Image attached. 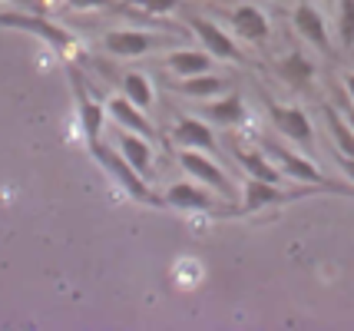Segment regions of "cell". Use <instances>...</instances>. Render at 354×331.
<instances>
[{
	"label": "cell",
	"mask_w": 354,
	"mask_h": 331,
	"mask_svg": "<svg viewBox=\"0 0 354 331\" xmlns=\"http://www.w3.org/2000/svg\"><path fill=\"white\" fill-rule=\"evenodd\" d=\"M90 153H93V159L106 169L120 186H123L136 202H142V205H153V209H162L166 205V196H156L153 189H149V182H146V176L139 173L136 166L129 162V159L120 153V149H113V146H103V140L100 142H93L90 146Z\"/></svg>",
	"instance_id": "obj_1"
},
{
	"label": "cell",
	"mask_w": 354,
	"mask_h": 331,
	"mask_svg": "<svg viewBox=\"0 0 354 331\" xmlns=\"http://www.w3.org/2000/svg\"><path fill=\"white\" fill-rule=\"evenodd\" d=\"M262 149L275 159V166L288 176L292 182L318 186V189H324V192H344V196H351V199H354V189H348L344 182H331V179H324L322 169H318L315 162H308L305 156H298V153H292V149H285V146H278V142H272V140H265Z\"/></svg>",
	"instance_id": "obj_2"
},
{
	"label": "cell",
	"mask_w": 354,
	"mask_h": 331,
	"mask_svg": "<svg viewBox=\"0 0 354 331\" xmlns=\"http://www.w3.org/2000/svg\"><path fill=\"white\" fill-rule=\"evenodd\" d=\"M166 205L172 209H183V212H205V216H218V219H225V216H235V209L239 205H232V199L225 196H218L216 189H209V186H196V182H176L166 189Z\"/></svg>",
	"instance_id": "obj_3"
},
{
	"label": "cell",
	"mask_w": 354,
	"mask_h": 331,
	"mask_svg": "<svg viewBox=\"0 0 354 331\" xmlns=\"http://www.w3.org/2000/svg\"><path fill=\"white\" fill-rule=\"evenodd\" d=\"M0 27H7V30H24V33H33V37H40L44 44L57 50V53H70V50H77V37L70 30H63L60 23H53V20H46L40 10H7V14H0Z\"/></svg>",
	"instance_id": "obj_4"
},
{
	"label": "cell",
	"mask_w": 354,
	"mask_h": 331,
	"mask_svg": "<svg viewBox=\"0 0 354 331\" xmlns=\"http://www.w3.org/2000/svg\"><path fill=\"white\" fill-rule=\"evenodd\" d=\"M311 192H324L318 186H292V189H285V186H275V182H262V179H252L248 176L245 182V202L235 209V216H248V212H259V209H272V205H285V202H298V199H308Z\"/></svg>",
	"instance_id": "obj_5"
},
{
	"label": "cell",
	"mask_w": 354,
	"mask_h": 331,
	"mask_svg": "<svg viewBox=\"0 0 354 331\" xmlns=\"http://www.w3.org/2000/svg\"><path fill=\"white\" fill-rule=\"evenodd\" d=\"M179 162H183V169L196 182H202V186H209V189H216L218 196H225V199H239V189H235V182L229 179V173L218 166V162H212V159L205 156L202 149H179Z\"/></svg>",
	"instance_id": "obj_6"
},
{
	"label": "cell",
	"mask_w": 354,
	"mask_h": 331,
	"mask_svg": "<svg viewBox=\"0 0 354 331\" xmlns=\"http://www.w3.org/2000/svg\"><path fill=\"white\" fill-rule=\"evenodd\" d=\"M176 37L166 33H149V30H109L103 37V50L113 57H142V53H153V50L172 47Z\"/></svg>",
	"instance_id": "obj_7"
},
{
	"label": "cell",
	"mask_w": 354,
	"mask_h": 331,
	"mask_svg": "<svg viewBox=\"0 0 354 331\" xmlns=\"http://www.w3.org/2000/svg\"><path fill=\"white\" fill-rule=\"evenodd\" d=\"M70 83H73V93H77V110H80V126L86 136V146L103 140V126H106V103H100L93 90L83 83L77 70L70 66Z\"/></svg>",
	"instance_id": "obj_8"
},
{
	"label": "cell",
	"mask_w": 354,
	"mask_h": 331,
	"mask_svg": "<svg viewBox=\"0 0 354 331\" xmlns=\"http://www.w3.org/2000/svg\"><path fill=\"white\" fill-rule=\"evenodd\" d=\"M189 27L196 33V40L202 44V50H209L216 60H232V64H242V60H245L242 50H239V44H235L218 23L205 20V17H189Z\"/></svg>",
	"instance_id": "obj_9"
},
{
	"label": "cell",
	"mask_w": 354,
	"mask_h": 331,
	"mask_svg": "<svg viewBox=\"0 0 354 331\" xmlns=\"http://www.w3.org/2000/svg\"><path fill=\"white\" fill-rule=\"evenodd\" d=\"M106 110H109V120H113L120 129L139 133V136H146V140H156V136H159V129L149 123V116L142 113V106H136L129 96H116V100H109Z\"/></svg>",
	"instance_id": "obj_10"
},
{
	"label": "cell",
	"mask_w": 354,
	"mask_h": 331,
	"mask_svg": "<svg viewBox=\"0 0 354 331\" xmlns=\"http://www.w3.org/2000/svg\"><path fill=\"white\" fill-rule=\"evenodd\" d=\"M268 116H272V123L281 136H288L292 142H301V146H308L315 140V133H311V120L305 113L298 110V106H281V103H268Z\"/></svg>",
	"instance_id": "obj_11"
},
{
	"label": "cell",
	"mask_w": 354,
	"mask_h": 331,
	"mask_svg": "<svg viewBox=\"0 0 354 331\" xmlns=\"http://www.w3.org/2000/svg\"><path fill=\"white\" fill-rule=\"evenodd\" d=\"M229 23H232V30L239 33L242 40H248V44H265V40H268V17H265L259 7H252V3L232 7Z\"/></svg>",
	"instance_id": "obj_12"
},
{
	"label": "cell",
	"mask_w": 354,
	"mask_h": 331,
	"mask_svg": "<svg viewBox=\"0 0 354 331\" xmlns=\"http://www.w3.org/2000/svg\"><path fill=\"white\" fill-rule=\"evenodd\" d=\"M295 27H298V33L308 40V44H315V47L322 50L324 57H331L335 53V47H331V37H328V27H324V17L311 7V3H298L295 7Z\"/></svg>",
	"instance_id": "obj_13"
},
{
	"label": "cell",
	"mask_w": 354,
	"mask_h": 331,
	"mask_svg": "<svg viewBox=\"0 0 354 331\" xmlns=\"http://www.w3.org/2000/svg\"><path fill=\"white\" fill-rule=\"evenodd\" d=\"M212 53L209 50H189V47H176L169 50L166 57H162V66L176 73V77H196V73H209V66H212Z\"/></svg>",
	"instance_id": "obj_14"
},
{
	"label": "cell",
	"mask_w": 354,
	"mask_h": 331,
	"mask_svg": "<svg viewBox=\"0 0 354 331\" xmlns=\"http://www.w3.org/2000/svg\"><path fill=\"white\" fill-rule=\"evenodd\" d=\"M172 142L176 146H185V149H202V153H218V142L212 136V129L205 126L202 120H192V116H183L176 126H172Z\"/></svg>",
	"instance_id": "obj_15"
},
{
	"label": "cell",
	"mask_w": 354,
	"mask_h": 331,
	"mask_svg": "<svg viewBox=\"0 0 354 331\" xmlns=\"http://www.w3.org/2000/svg\"><path fill=\"white\" fill-rule=\"evenodd\" d=\"M149 142L153 140H146V136H139V133H129V129H123L120 140H116V149H120L146 179L153 176L149 173V169H153V146H149Z\"/></svg>",
	"instance_id": "obj_16"
},
{
	"label": "cell",
	"mask_w": 354,
	"mask_h": 331,
	"mask_svg": "<svg viewBox=\"0 0 354 331\" xmlns=\"http://www.w3.org/2000/svg\"><path fill=\"white\" fill-rule=\"evenodd\" d=\"M235 159L242 162V169H245L252 179H262V182H275V186H285V179H288V176L281 173L275 162L268 159V153H265V149H259V153H235Z\"/></svg>",
	"instance_id": "obj_17"
},
{
	"label": "cell",
	"mask_w": 354,
	"mask_h": 331,
	"mask_svg": "<svg viewBox=\"0 0 354 331\" xmlns=\"http://www.w3.org/2000/svg\"><path fill=\"white\" fill-rule=\"evenodd\" d=\"M202 113H205V120H212L218 126H239L245 120V100L239 93H229L222 100H212Z\"/></svg>",
	"instance_id": "obj_18"
},
{
	"label": "cell",
	"mask_w": 354,
	"mask_h": 331,
	"mask_svg": "<svg viewBox=\"0 0 354 331\" xmlns=\"http://www.w3.org/2000/svg\"><path fill=\"white\" fill-rule=\"evenodd\" d=\"M229 83L216 73H196V77H183L172 90L179 96H189V100H209L212 93H222Z\"/></svg>",
	"instance_id": "obj_19"
},
{
	"label": "cell",
	"mask_w": 354,
	"mask_h": 331,
	"mask_svg": "<svg viewBox=\"0 0 354 331\" xmlns=\"http://www.w3.org/2000/svg\"><path fill=\"white\" fill-rule=\"evenodd\" d=\"M275 70H278V77L285 79V83H292V86H308L311 77H315L311 60H305L301 53H288V57H281Z\"/></svg>",
	"instance_id": "obj_20"
},
{
	"label": "cell",
	"mask_w": 354,
	"mask_h": 331,
	"mask_svg": "<svg viewBox=\"0 0 354 331\" xmlns=\"http://www.w3.org/2000/svg\"><path fill=\"white\" fill-rule=\"evenodd\" d=\"M324 116H328V129H331V136L338 142V149L354 156V126L344 120V113L335 110V106H324Z\"/></svg>",
	"instance_id": "obj_21"
},
{
	"label": "cell",
	"mask_w": 354,
	"mask_h": 331,
	"mask_svg": "<svg viewBox=\"0 0 354 331\" xmlns=\"http://www.w3.org/2000/svg\"><path fill=\"white\" fill-rule=\"evenodd\" d=\"M123 93L129 96L136 106H142V110L153 106V83H149L146 73H126L123 77Z\"/></svg>",
	"instance_id": "obj_22"
},
{
	"label": "cell",
	"mask_w": 354,
	"mask_h": 331,
	"mask_svg": "<svg viewBox=\"0 0 354 331\" xmlns=\"http://www.w3.org/2000/svg\"><path fill=\"white\" fill-rule=\"evenodd\" d=\"M70 10H109V14H120V17H133L136 7L126 3V0H66Z\"/></svg>",
	"instance_id": "obj_23"
},
{
	"label": "cell",
	"mask_w": 354,
	"mask_h": 331,
	"mask_svg": "<svg viewBox=\"0 0 354 331\" xmlns=\"http://www.w3.org/2000/svg\"><path fill=\"white\" fill-rule=\"evenodd\" d=\"M338 33L344 50L354 47V0H338Z\"/></svg>",
	"instance_id": "obj_24"
},
{
	"label": "cell",
	"mask_w": 354,
	"mask_h": 331,
	"mask_svg": "<svg viewBox=\"0 0 354 331\" xmlns=\"http://www.w3.org/2000/svg\"><path fill=\"white\" fill-rule=\"evenodd\" d=\"M126 3H133V7L142 10L146 17H162V14H169V10L179 7V0H126Z\"/></svg>",
	"instance_id": "obj_25"
},
{
	"label": "cell",
	"mask_w": 354,
	"mask_h": 331,
	"mask_svg": "<svg viewBox=\"0 0 354 331\" xmlns=\"http://www.w3.org/2000/svg\"><path fill=\"white\" fill-rule=\"evenodd\" d=\"M7 3H20V7H30V10H40V14L46 10L44 0H7Z\"/></svg>",
	"instance_id": "obj_26"
}]
</instances>
